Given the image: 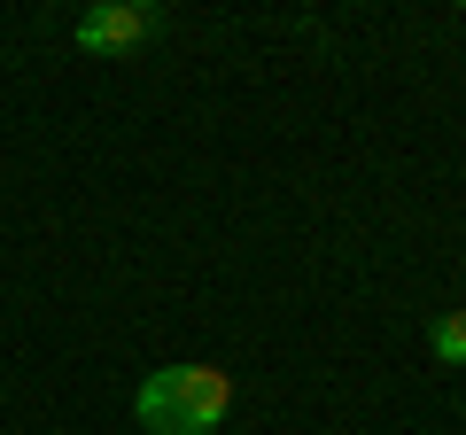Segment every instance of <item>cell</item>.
<instances>
[{
  "mask_svg": "<svg viewBox=\"0 0 466 435\" xmlns=\"http://www.w3.org/2000/svg\"><path fill=\"white\" fill-rule=\"evenodd\" d=\"M133 412H140L148 435H210L218 420L233 412V373L210 366V358H202V366H164V373L140 381Z\"/></svg>",
  "mask_w": 466,
  "mask_h": 435,
  "instance_id": "1",
  "label": "cell"
},
{
  "mask_svg": "<svg viewBox=\"0 0 466 435\" xmlns=\"http://www.w3.org/2000/svg\"><path fill=\"white\" fill-rule=\"evenodd\" d=\"M148 32H164V8H156V0H116V8L78 16V47H86V55H101V47H140Z\"/></svg>",
  "mask_w": 466,
  "mask_h": 435,
  "instance_id": "2",
  "label": "cell"
},
{
  "mask_svg": "<svg viewBox=\"0 0 466 435\" xmlns=\"http://www.w3.org/2000/svg\"><path fill=\"white\" fill-rule=\"evenodd\" d=\"M428 350L443 358V366H466V303H459V311H443V319L428 327Z\"/></svg>",
  "mask_w": 466,
  "mask_h": 435,
  "instance_id": "3",
  "label": "cell"
}]
</instances>
